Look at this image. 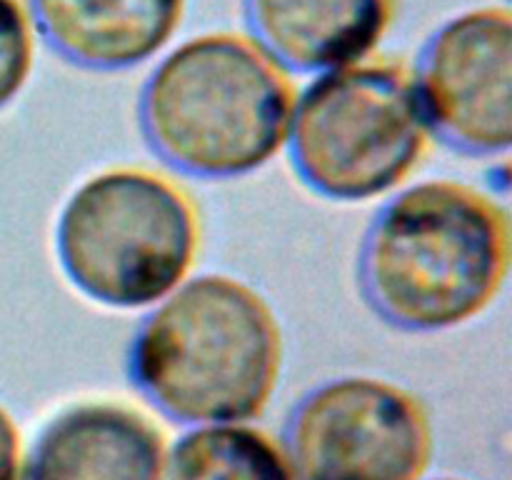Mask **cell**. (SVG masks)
<instances>
[{"mask_svg": "<svg viewBox=\"0 0 512 480\" xmlns=\"http://www.w3.org/2000/svg\"><path fill=\"white\" fill-rule=\"evenodd\" d=\"M510 243V215L498 198L463 180H423L375 215L360 250V288L400 330L463 328L503 293Z\"/></svg>", "mask_w": 512, "mask_h": 480, "instance_id": "6da1fadb", "label": "cell"}, {"mask_svg": "<svg viewBox=\"0 0 512 480\" xmlns=\"http://www.w3.org/2000/svg\"><path fill=\"white\" fill-rule=\"evenodd\" d=\"M283 355L268 300L233 275L203 273L145 315L128 370L140 393L180 423H248L273 400Z\"/></svg>", "mask_w": 512, "mask_h": 480, "instance_id": "7a4b0ae2", "label": "cell"}, {"mask_svg": "<svg viewBox=\"0 0 512 480\" xmlns=\"http://www.w3.org/2000/svg\"><path fill=\"white\" fill-rule=\"evenodd\" d=\"M298 100L290 73L250 35L215 30L175 45L140 90V128L165 165L233 180L288 145Z\"/></svg>", "mask_w": 512, "mask_h": 480, "instance_id": "3957f363", "label": "cell"}, {"mask_svg": "<svg viewBox=\"0 0 512 480\" xmlns=\"http://www.w3.org/2000/svg\"><path fill=\"white\" fill-rule=\"evenodd\" d=\"M203 243L193 195L163 170L115 165L65 200L55 250L65 278L113 310L153 308L190 278Z\"/></svg>", "mask_w": 512, "mask_h": 480, "instance_id": "277c9868", "label": "cell"}, {"mask_svg": "<svg viewBox=\"0 0 512 480\" xmlns=\"http://www.w3.org/2000/svg\"><path fill=\"white\" fill-rule=\"evenodd\" d=\"M433 140L413 68L368 58L320 73L298 95L285 148L313 193L368 203L403 188Z\"/></svg>", "mask_w": 512, "mask_h": 480, "instance_id": "5b68a950", "label": "cell"}, {"mask_svg": "<svg viewBox=\"0 0 512 480\" xmlns=\"http://www.w3.org/2000/svg\"><path fill=\"white\" fill-rule=\"evenodd\" d=\"M285 450L298 480H423L435 450L433 420L403 385L343 375L300 400Z\"/></svg>", "mask_w": 512, "mask_h": 480, "instance_id": "8992f818", "label": "cell"}, {"mask_svg": "<svg viewBox=\"0 0 512 480\" xmlns=\"http://www.w3.org/2000/svg\"><path fill=\"white\" fill-rule=\"evenodd\" d=\"M435 138L478 158L512 145V13L508 5L445 20L413 68Z\"/></svg>", "mask_w": 512, "mask_h": 480, "instance_id": "52a82bcc", "label": "cell"}, {"mask_svg": "<svg viewBox=\"0 0 512 480\" xmlns=\"http://www.w3.org/2000/svg\"><path fill=\"white\" fill-rule=\"evenodd\" d=\"M168 443L153 420L115 400L55 415L23 463V480H163Z\"/></svg>", "mask_w": 512, "mask_h": 480, "instance_id": "ba28073f", "label": "cell"}, {"mask_svg": "<svg viewBox=\"0 0 512 480\" xmlns=\"http://www.w3.org/2000/svg\"><path fill=\"white\" fill-rule=\"evenodd\" d=\"M250 38L288 73H328L373 58L398 0H243Z\"/></svg>", "mask_w": 512, "mask_h": 480, "instance_id": "9c48e42d", "label": "cell"}, {"mask_svg": "<svg viewBox=\"0 0 512 480\" xmlns=\"http://www.w3.org/2000/svg\"><path fill=\"white\" fill-rule=\"evenodd\" d=\"M28 8L35 33L65 63L115 73L168 48L188 0H30Z\"/></svg>", "mask_w": 512, "mask_h": 480, "instance_id": "30bf717a", "label": "cell"}, {"mask_svg": "<svg viewBox=\"0 0 512 480\" xmlns=\"http://www.w3.org/2000/svg\"><path fill=\"white\" fill-rule=\"evenodd\" d=\"M163 480H298L288 450L248 423L198 425L168 450Z\"/></svg>", "mask_w": 512, "mask_h": 480, "instance_id": "8fae6325", "label": "cell"}, {"mask_svg": "<svg viewBox=\"0 0 512 480\" xmlns=\"http://www.w3.org/2000/svg\"><path fill=\"white\" fill-rule=\"evenodd\" d=\"M35 65V25L25 0H0V110L13 103Z\"/></svg>", "mask_w": 512, "mask_h": 480, "instance_id": "7c38bea8", "label": "cell"}, {"mask_svg": "<svg viewBox=\"0 0 512 480\" xmlns=\"http://www.w3.org/2000/svg\"><path fill=\"white\" fill-rule=\"evenodd\" d=\"M23 435L13 415L0 405V480H23Z\"/></svg>", "mask_w": 512, "mask_h": 480, "instance_id": "4fadbf2b", "label": "cell"}, {"mask_svg": "<svg viewBox=\"0 0 512 480\" xmlns=\"http://www.w3.org/2000/svg\"><path fill=\"white\" fill-rule=\"evenodd\" d=\"M433 480H465V478H433Z\"/></svg>", "mask_w": 512, "mask_h": 480, "instance_id": "5bb4252c", "label": "cell"}]
</instances>
